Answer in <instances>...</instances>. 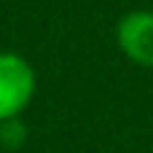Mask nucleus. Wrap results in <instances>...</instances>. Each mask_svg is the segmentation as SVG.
I'll use <instances>...</instances> for the list:
<instances>
[{
    "label": "nucleus",
    "mask_w": 153,
    "mask_h": 153,
    "mask_svg": "<svg viewBox=\"0 0 153 153\" xmlns=\"http://www.w3.org/2000/svg\"><path fill=\"white\" fill-rule=\"evenodd\" d=\"M38 89L32 65L16 51H0V121L22 118Z\"/></svg>",
    "instance_id": "nucleus-1"
},
{
    "label": "nucleus",
    "mask_w": 153,
    "mask_h": 153,
    "mask_svg": "<svg viewBox=\"0 0 153 153\" xmlns=\"http://www.w3.org/2000/svg\"><path fill=\"white\" fill-rule=\"evenodd\" d=\"M116 46L121 48V54L132 65L153 67V11L151 8H134L118 19Z\"/></svg>",
    "instance_id": "nucleus-2"
},
{
    "label": "nucleus",
    "mask_w": 153,
    "mask_h": 153,
    "mask_svg": "<svg viewBox=\"0 0 153 153\" xmlns=\"http://www.w3.org/2000/svg\"><path fill=\"white\" fill-rule=\"evenodd\" d=\"M27 140V126L22 118H8V121H0V145L3 148H22Z\"/></svg>",
    "instance_id": "nucleus-3"
}]
</instances>
